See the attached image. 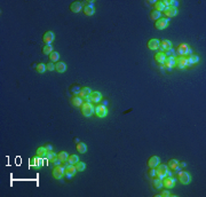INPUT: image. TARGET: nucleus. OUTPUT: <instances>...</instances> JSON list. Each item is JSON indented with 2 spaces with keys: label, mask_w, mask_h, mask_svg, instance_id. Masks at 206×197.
Returning a JSON list of instances; mask_svg holds the SVG:
<instances>
[{
  "label": "nucleus",
  "mask_w": 206,
  "mask_h": 197,
  "mask_svg": "<svg viewBox=\"0 0 206 197\" xmlns=\"http://www.w3.org/2000/svg\"><path fill=\"white\" fill-rule=\"evenodd\" d=\"M155 170H156V178L162 179V178H164V177H166V175L171 177V172H169V166H166V165H164V164H158V165L155 167Z\"/></svg>",
  "instance_id": "nucleus-1"
},
{
  "label": "nucleus",
  "mask_w": 206,
  "mask_h": 197,
  "mask_svg": "<svg viewBox=\"0 0 206 197\" xmlns=\"http://www.w3.org/2000/svg\"><path fill=\"white\" fill-rule=\"evenodd\" d=\"M80 110H81V113H83L85 117H91L94 112V108L91 102H85V103H83Z\"/></svg>",
  "instance_id": "nucleus-2"
},
{
  "label": "nucleus",
  "mask_w": 206,
  "mask_h": 197,
  "mask_svg": "<svg viewBox=\"0 0 206 197\" xmlns=\"http://www.w3.org/2000/svg\"><path fill=\"white\" fill-rule=\"evenodd\" d=\"M178 179L179 181L182 183V184H188L190 181H191V177L190 174L186 172V171H180L179 174H178Z\"/></svg>",
  "instance_id": "nucleus-3"
},
{
  "label": "nucleus",
  "mask_w": 206,
  "mask_h": 197,
  "mask_svg": "<svg viewBox=\"0 0 206 197\" xmlns=\"http://www.w3.org/2000/svg\"><path fill=\"white\" fill-rule=\"evenodd\" d=\"M162 183H163V187H164V188H166V189H171V188H173V187H174V184H175V179H174V178H172V177L166 175V177L162 178Z\"/></svg>",
  "instance_id": "nucleus-4"
},
{
  "label": "nucleus",
  "mask_w": 206,
  "mask_h": 197,
  "mask_svg": "<svg viewBox=\"0 0 206 197\" xmlns=\"http://www.w3.org/2000/svg\"><path fill=\"white\" fill-rule=\"evenodd\" d=\"M175 62L176 58L175 56H167L164 61V63L162 64V68H166V69H172L173 67H175Z\"/></svg>",
  "instance_id": "nucleus-5"
},
{
  "label": "nucleus",
  "mask_w": 206,
  "mask_h": 197,
  "mask_svg": "<svg viewBox=\"0 0 206 197\" xmlns=\"http://www.w3.org/2000/svg\"><path fill=\"white\" fill-rule=\"evenodd\" d=\"M101 99H102V95H101V93H98V92H91V94L86 97L87 102H91V103H92V102H94V103L100 102Z\"/></svg>",
  "instance_id": "nucleus-6"
},
{
  "label": "nucleus",
  "mask_w": 206,
  "mask_h": 197,
  "mask_svg": "<svg viewBox=\"0 0 206 197\" xmlns=\"http://www.w3.org/2000/svg\"><path fill=\"white\" fill-rule=\"evenodd\" d=\"M53 177L57 180L62 179L64 177V167H62L61 165H56L53 170Z\"/></svg>",
  "instance_id": "nucleus-7"
},
{
  "label": "nucleus",
  "mask_w": 206,
  "mask_h": 197,
  "mask_svg": "<svg viewBox=\"0 0 206 197\" xmlns=\"http://www.w3.org/2000/svg\"><path fill=\"white\" fill-rule=\"evenodd\" d=\"M76 172H77V168H76L75 165H72V164H68V165L64 167V175L68 177V178L74 177L76 174Z\"/></svg>",
  "instance_id": "nucleus-8"
},
{
  "label": "nucleus",
  "mask_w": 206,
  "mask_h": 197,
  "mask_svg": "<svg viewBox=\"0 0 206 197\" xmlns=\"http://www.w3.org/2000/svg\"><path fill=\"white\" fill-rule=\"evenodd\" d=\"M95 115L98 118H104L108 115V109L105 108V106H97L95 108Z\"/></svg>",
  "instance_id": "nucleus-9"
},
{
  "label": "nucleus",
  "mask_w": 206,
  "mask_h": 197,
  "mask_svg": "<svg viewBox=\"0 0 206 197\" xmlns=\"http://www.w3.org/2000/svg\"><path fill=\"white\" fill-rule=\"evenodd\" d=\"M169 26V19L167 18H159L158 21H156V24H155V28L157 30H164Z\"/></svg>",
  "instance_id": "nucleus-10"
},
{
  "label": "nucleus",
  "mask_w": 206,
  "mask_h": 197,
  "mask_svg": "<svg viewBox=\"0 0 206 197\" xmlns=\"http://www.w3.org/2000/svg\"><path fill=\"white\" fill-rule=\"evenodd\" d=\"M186 58H187L188 64H189V65H191V64H196V63H198V61H199V57H198L197 55L192 54L191 49H190L189 53L186 55Z\"/></svg>",
  "instance_id": "nucleus-11"
},
{
  "label": "nucleus",
  "mask_w": 206,
  "mask_h": 197,
  "mask_svg": "<svg viewBox=\"0 0 206 197\" xmlns=\"http://www.w3.org/2000/svg\"><path fill=\"white\" fill-rule=\"evenodd\" d=\"M189 51H190V48L188 47L187 44H181V45H179L178 48H176V53L179 54L180 56H186V55L189 53Z\"/></svg>",
  "instance_id": "nucleus-12"
},
{
  "label": "nucleus",
  "mask_w": 206,
  "mask_h": 197,
  "mask_svg": "<svg viewBox=\"0 0 206 197\" xmlns=\"http://www.w3.org/2000/svg\"><path fill=\"white\" fill-rule=\"evenodd\" d=\"M171 48H172V42H171L169 40H163V41H160V44H159V49H160L162 53H166Z\"/></svg>",
  "instance_id": "nucleus-13"
},
{
  "label": "nucleus",
  "mask_w": 206,
  "mask_h": 197,
  "mask_svg": "<svg viewBox=\"0 0 206 197\" xmlns=\"http://www.w3.org/2000/svg\"><path fill=\"white\" fill-rule=\"evenodd\" d=\"M164 15L165 16H167V17H174V16H176V14H178V9L176 8H174V7H172V6H169V7H166L165 9H164Z\"/></svg>",
  "instance_id": "nucleus-14"
},
{
  "label": "nucleus",
  "mask_w": 206,
  "mask_h": 197,
  "mask_svg": "<svg viewBox=\"0 0 206 197\" xmlns=\"http://www.w3.org/2000/svg\"><path fill=\"white\" fill-rule=\"evenodd\" d=\"M175 65H176L179 69H184L187 65H189L186 56H180V57H178V58H176V62H175Z\"/></svg>",
  "instance_id": "nucleus-15"
},
{
  "label": "nucleus",
  "mask_w": 206,
  "mask_h": 197,
  "mask_svg": "<svg viewBox=\"0 0 206 197\" xmlns=\"http://www.w3.org/2000/svg\"><path fill=\"white\" fill-rule=\"evenodd\" d=\"M44 165V158H40V157H35L30 161V166H35V167H42Z\"/></svg>",
  "instance_id": "nucleus-16"
},
{
  "label": "nucleus",
  "mask_w": 206,
  "mask_h": 197,
  "mask_svg": "<svg viewBox=\"0 0 206 197\" xmlns=\"http://www.w3.org/2000/svg\"><path fill=\"white\" fill-rule=\"evenodd\" d=\"M158 164H160V159H159V157H157V156L150 157L149 161H148V166H149L150 168H155Z\"/></svg>",
  "instance_id": "nucleus-17"
},
{
  "label": "nucleus",
  "mask_w": 206,
  "mask_h": 197,
  "mask_svg": "<svg viewBox=\"0 0 206 197\" xmlns=\"http://www.w3.org/2000/svg\"><path fill=\"white\" fill-rule=\"evenodd\" d=\"M159 44H160V41L158 39H151L148 42V48L151 51H156L159 48Z\"/></svg>",
  "instance_id": "nucleus-18"
},
{
  "label": "nucleus",
  "mask_w": 206,
  "mask_h": 197,
  "mask_svg": "<svg viewBox=\"0 0 206 197\" xmlns=\"http://www.w3.org/2000/svg\"><path fill=\"white\" fill-rule=\"evenodd\" d=\"M44 42L46 44V45H51V42L54 40V33L52 32V31H47L45 35H44Z\"/></svg>",
  "instance_id": "nucleus-19"
},
{
  "label": "nucleus",
  "mask_w": 206,
  "mask_h": 197,
  "mask_svg": "<svg viewBox=\"0 0 206 197\" xmlns=\"http://www.w3.org/2000/svg\"><path fill=\"white\" fill-rule=\"evenodd\" d=\"M70 9H71L74 13H79V12L83 9V5H81V2H79V1H75V2L71 3Z\"/></svg>",
  "instance_id": "nucleus-20"
},
{
  "label": "nucleus",
  "mask_w": 206,
  "mask_h": 197,
  "mask_svg": "<svg viewBox=\"0 0 206 197\" xmlns=\"http://www.w3.org/2000/svg\"><path fill=\"white\" fill-rule=\"evenodd\" d=\"M153 10H157V12H164V9L166 8L165 7V5L163 3V0H159V1H156L155 3H153Z\"/></svg>",
  "instance_id": "nucleus-21"
},
{
  "label": "nucleus",
  "mask_w": 206,
  "mask_h": 197,
  "mask_svg": "<svg viewBox=\"0 0 206 197\" xmlns=\"http://www.w3.org/2000/svg\"><path fill=\"white\" fill-rule=\"evenodd\" d=\"M165 58H166V55L164 53H162V52L155 54V61H156L157 63H159V64H163L164 61H165Z\"/></svg>",
  "instance_id": "nucleus-22"
},
{
  "label": "nucleus",
  "mask_w": 206,
  "mask_h": 197,
  "mask_svg": "<svg viewBox=\"0 0 206 197\" xmlns=\"http://www.w3.org/2000/svg\"><path fill=\"white\" fill-rule=\"evenodd\" d=\"M83 10H84V14H85L86 16H92V15H94V13H95L94 5L93 6H86V7H83Z\"/></svg>",
  "instance_id": "nucleus-23"
},
{
  "label": "nucleus",
  "mask_w": 206,
  "mask_h": 197,
  "mask_svg": "<svg viewBox=\"0 0 206 197\" xmlns=\"http://www.w3.org/2000/svg\"><path fill=\"white\" fill-rule=\"evenodd\" d=\"M47 151H48V150L46 149V147H39V148L37 149V154H36V156H37V157H40V158H45Z\"/></svg>",
  "instance_id": "nucleus-24"
},
{
  "label": "nucleus",
  "mask_w": 206,
  "mask_h": 197,
  "mask_svg": "<svg viewBox=\"0 0 206 197\" xmlns=\"http://www.w3.org/2000/svg\"><path fill=\"white\" fill-rule=\"evenodd\" d=\"M91 88H88V87H84V88H81V90H79V97H81V99H86L89 94H91Z\"/></svg>",
  "instance_id": "nucleus-25"
},
{
  "label": "nucleus",
  "mask_w": 206,
  "mask_h": 197,
  "mask_svg": "<svg viewBox=\"0 0 206 197\" xmlns=\"http://www.w3.org/2000/svg\"><path fill=\"white\" fill-rule=\"evenodd\" d=\"M55 70H56L57 72H60V73L64 72L67 70L65 63H63V62H56V64H55Z\"/></svg>",
  "instance_id": "nucleus-26"
},
{
  "label": "nucleus",
  "mask_w": 206,
  "mask_h": 197,
  "mask_svg": "<svg viewBox=\"0 0 206 197\" xmlns=\"http://www.w3.org/2000/svg\"><path fill=\"white\" fill-rule=\"evenodd\" d=\"M77 151L79 154H85L87 151V145L84 143V142H78V144H77Z\"/></svg>",
  "instance_id": "nucleus-27"
},
{
  "label": "nucleus",
  "mask_w": 206,
  "mask_h": 197,
  "mask_svg": "<svg viewBox=\"0 0 206 197\" xmlns=\"http://www.w3.org/2000/svg\"><path fill=\"white\" fill-rule=\"evenodd\" d=\"M71 103H72V106H75V107H81V104H83V99L79 97V96H74V97L71 99Z\"/></svg>",
  "instance_id": "nucleus-28"
},
{
  "label": "nucleus",
  "mask_w": 206,
  "mask_h": 197,
  "mask_svg": "<svg viewBox=\"0 0 206 197\" xmlns=\"http://www.w3.org/2000/svg\"><path fill=\"white\" fill-rule=\"evenodd\" d=\"M57 157H58V159L61 161V163H65V161H68L69 155H68L67 151H61V152L57 154Z\"/></svg>",
  "instance_id": "nucleus-29"
},
{
  "label": "nucleus",
  "mask_w": 206,
  "mask_h": 197,
  "mask_svg": "<svg viewBox=\"0 0 206 197\" xmlns=\"http://www.w3.org/2000/svg\"><path fill=\"white\" fill-rule=\"evenodd\" d=\"M169 168L175 171V170H179V161L176 159H171L169 161Z\"/></svg>",
  "instance_id": "nucleus-30"
},
{
  "label": "nucleus",
  "mask_w": 206,
  "mask_h": 197,
  "mask_svg": "<svg viewBox=\"0 0 206 197\" xmlns=\"http://www.w3.org/2000/svg\"><path fill=\"white\" fill-rule=\"evenodd\" d=\"M152 186H153V188H155V189H160V188L163 187L162 179H159V178L153 179V181H152Z\"/></svg>",
  "instance_id": "nucleus-31"
},
{
  "label": "nucleus",
  "mask_w": 206,
  "mask_h": 197,
  "mask_svg": "<svg viewBox=\"0 0 206 197\" xmlns=\"http://www.w3.org/2000/svg\"><path fill=\"white\" fill-rule=\"evenodd\" d=\"M76 168H77V172H83L86 168V164L83 163V161H77L76 163Z\"/></svg>",
  "instance_id": "nucleus-32"
},
{
  "label": "nucleus",
  "mask_w": 206,
  "mask_h": 197,
  "mask_svg": "<svg viewBox=\"0 0 206 197\" xmlns=\"http://www.w3.org/2000/svg\"><path fill=\"white\" fill-rule=\"evenodd\" d=\"M58 58H60V54L57 52H52L49 54V60L52 62H58Z\"/></svg>",
  "instance_id": "nucleus-33"
},
{
  "label": "nucleus",
  "mask_w": 206,
  "mask_h": 197,
  "mask_svg": "<svg viewBox=\"0 0 206 197\" xmlns=\"http://www.w3.org/2000/svg\"><path fill=\"white\" fill-rule=\"evenodd\" d=\"M160 13L159 12H157V10H152L151 12V14H150V18L151 19H153V21H158L159 18H160Z\"/></svg>",
  "instance_id": "nucleus-34"
},
{
  "label": "nucleus",
  "mask_w": 206,
  "mask_h": 197,
  "mask_svg": "<svg viewBox=\"0 0 206 197\" xmlns=\"http://www.w3.org/2000/svg\"><path fill=\"white\" fill-rule=\"evenodd\" d=\"M77 161H79V158H78L77 155H70V156L68 157V163H69V164L75 165Z\"/></svg>",
  "instance_id": "nucleus-35"
},
{
  "label": "nucleus",
  "mask_w": 206,
  "mask_h": 197,
  "mask_svg": "<svg viewBox=\"0 0 206 197\" xmlns=\"http://www.w3.org/2000/svg\"><path fill=\"white\" fill-rule=\"evenodd\" d=\"M53 52V47L52 45H45L44 48H42V53L46 54V55H49V54Z\"/></svg>",
  "instance_id": "nucleus-36"
},
{
  "label": "nucleus",
  "mask_w": 206,
  "mask_h": 197,
  "mask_svg": "<svg viewBox=\"0 0 206 197\" xmlns=\"http://www.w3.org/2000/svg\"><path fill=\"white\" fill-rule=\"evenodd\" d=\"M36 69H37V71L39 72V73H44V72L46 71V65L42 64V63H39V64H37Z\"/></svg>",
  "instance_id": "nucleus-37"
},
{
  "label": "nucleus",
  "mask_w": 206,
  "mask_h": 197,
  "mask_svg": "<svg viewBox=\"0 0 206 197\" xmlns=\"http://www.w3.org/2000/svg\"><path fill=\"white\" fill-rule=\"evenodd\" d=\"M46 70H48V71H53V70H55V65H54L52 62H49V63L46 64Z\"/></svg>",
  "instance_id": "nucleus-38"
},
{
  "label": "nucleus",
  "mask_w": 206,
  "mask_h": 197,
  "mask_svg": "<svg viewBox=\"0 0 206 197\" xmlns=\"http://www.w3.org/2000/svg\"><path fill=\"white\" fill-rule=\"evenodd\" d=\"M81 5H83V7H86V6H93V1H83L81 2Z\"/></svg>",
  "instance_id": "nucleus-39"
},
{
  "label": "nucleus",
  "mask_w": 206,
  "mask_h": 197,
  "mask_svg": "<svg viewBox=\"0 0 206 197\" xmlns=\"http://www.w3.org/2000/svg\"><path fill=\"white\" fill-rule=\"evenodd\" d=\"M164 54H165V55H169V56H174V55H175V51H174L173 48H171L169 51H167L166 53H164Z\"/></svg>",
  "instance_id": "nucleus-40"
},
{
  "label": "nucleus",
  "mask_w": 206,
  "mask_h": 197,
  "mask_svg": "<svg viewBox=\"0 0 206 197\" xmlns=\"http://www.w3.org/2000/svg\"><path fill=\"white\" fill-rule=\"evenodd\" d=\"M179 5V1H175V0H171V6L172 7H174V8H176V6Z\"/></svg>",
  "instance_id": "nucleus-41"
},
{
  "label": "nucleus",
  "mask_w": 206,
  "mask_h": 197,
  "mask_svg": "<svg viewBox=\"0 0 206 197\" xmlns=\"http://www.w3.org/2000/svg\"><path fill=\"white\" fill-rule=\"evenodd\" d=\"M169 195H171V194H169V190H164V191L160 194V196L162 197H166V196H169Z\"/></svg>",
  "instance_id": "nucleus-42"
},
{
  "label": "nucleus",
  "mask_w": 206,
  "mask_h": 197,
  "mask_svg": "<svg viewBox=\"0 0 206 197\" xmlns=\"http://www.w3.org/2000/svg\"><path fill=\"white\" fill-rule=\"evenodd\" d=\"M186 166H187V163H186V161H181V163L179 161V167H186Z\"/></svg>",
  "instance_id": "nucleus-43"
},
{
  "label": "nucleus",
  "mask_w": 206,
  "mask_h": 197,
  "mask_svg": "<svg viewBox=\"0 0 206 197\" xmlns=\"http://www.w3.org/2000/svg\"><path fill=\"white\" fill-rule=\"evenodd\" d=\"M150 177H156V170H155V168H151V171H150Z\"/></svg>",
  "instance_id": "nucleus-44"
},
{
  "label": "nucleus",
  "mask_w": 206,
  "mask_h": 197,
  "mask_svg": "<svg viewBox=\"0 0 206 197\" xmlns=\"http://www.w3.org/2000/svg\"><path fill=\"white\" fill-rule=\"evenodd\" d=\"M46 149H47V150H52L53 148H52V145H51V144H47V145H46Z\"/></svg>",
  "instance_id": "nucleus-45"
}]
</instances>
